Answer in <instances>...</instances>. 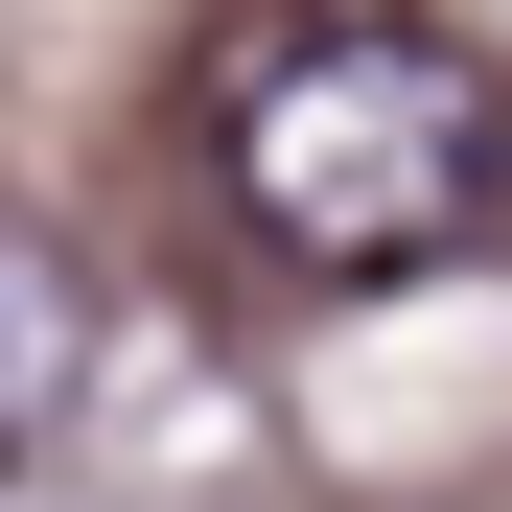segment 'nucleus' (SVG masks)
<instances>
[{"label":"nucleus","instance_id":"1","mask_svg":"<svg viewBox=\"0 0 512 512\" xmlns=\"http://www.w3.org/2000/svg\"><path fill=\"white\" fill-rule=\"evenodd\" d=\"M210 187L280 280H419L512 187V70L419 0H280L210 47Z\"/></svg>","mask_w":512,"mask_h":512},{"label":"nucleus","instance_id":"2","mask_svg":"<svg viewBox=\"0 0 512 512\" xmlns=\"http://www.w3.org/2000/svg\"><path fill=\"white\" fill-rule=\"evenodd\" d=\"M70 396H94V280H70L24 210H0V466H24Z\"/></svg>","mask_w":512,"mask_h":512}]
</instances>
